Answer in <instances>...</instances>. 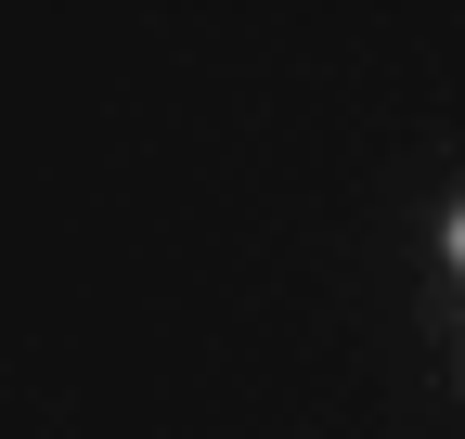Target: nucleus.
<instances>
[{"label": "nucleus", "mask_w": 465, "mask_h": 439, "mask_svg": "<svg viewBox=\"0 0 465 439\" xmlns=\"http://www.w3.org/2000/svg\"><path fill=\"white\" fill-rule=\"evenodd\" d=\"M440 259H452V271H465V194H452V220H440Z\"/></svg>", "instance_id": "nucleus-1"}]
</instances>
